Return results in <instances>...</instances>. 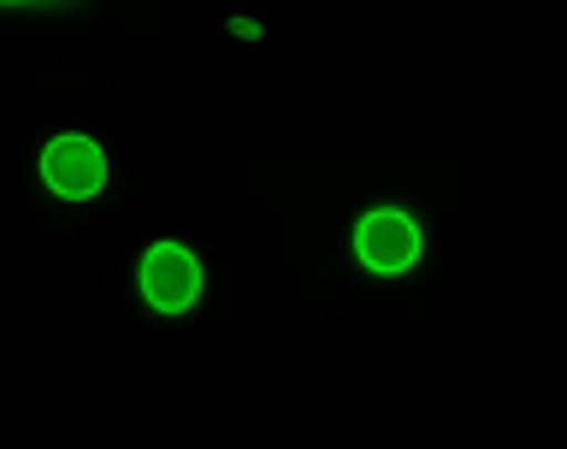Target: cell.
Segmentation results:
<instances>
[{
  "label": "cell",
  "mask_w": 567,
  "mask_h": 449,
  "mask_svg": "<svg viewBox=\"0 0 567 449\" xmlns=\"http://www.w3.org/2000/svg\"><path fill=\"white\" fill-rule=\"evenodd\" d=\"M136 290L154 314H189L202 302V261L184 243H154L148 255L136 261Z\"/></svg>",
  "instance_id": "7a4b0ae2"
},
{
  "label": "cell",
  "mask_w": 567,
  "mask_h": 449,
  "mask_svg": "<svg viewBox=\"0 0 567 449\" xmlns=\"http://www.w3.org/2000/svg\"><path fill=\"white\" fill-rule=\"evenodd\" d=\"M42 177H48L53 195H65V202H89V195L106 184V149L83 131H60L42 149Z\"/></svg>",
  "instance_id": "3957f363"
},
{
  "label": "cell",
  "mask_w": 567,
  "mask_h": 449,
  "mask_svg": "<svg viewBox=\"0 0 567 449\" xmlns=\"http://www.w3.org/2000/svg\"><path fill=\"white\" fill-rule=\"evenodd\" d=\"M354 261H361V273L372 278H402L414 273L425 261V231L414 213L402 207H372L361 213V225H354Z\"/></svg>",
  "instance_id": "6da1fadb"
},
{
  "label": "cell",
  "mask_w": 567,
  "mask_h": 449,
  "mask_svg": "<svg viewBox=\"0 0 567 449\" xmlns=\"http://www.w3.org/2000/svg\"><path fill=\"white\" fill-rule=\"evenodd\" d=\"M42 7H71V0H0V12H42Z\"/></svg>",
  "instance_id": "277c9868"
}]
</instances>
